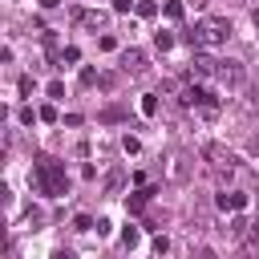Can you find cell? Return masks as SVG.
<instances>
[{"label": "cell", "mask_w": 259, "mask_h": 259, "mask_svg": "<svg viewBox=\"0 0 259 259\" xmlns=\"http://www.w3.org/2000/svg\"><path fill=\"white\" fill-rule=\"evenodd\" d=\"M227 36H231V20H223V16H202L182 40H186L190 49H219V45H227Z\"/></svg>", "instance_id": "1"}, {"label": "cell", "mask_w": 259, "mask_h": 259, "mask_svg": "<svg viewBox=\"0 0 259 259\" xmlns=\"http://www.w3.org/2000/svg\"><path fill=\"white\" fill-rule=\"evenodd\" d=\"M32 182H36L40 194H53V198H61V194L69 190V178H65V170H61L53 158H36V166H32Z\"/></svg>", "instance_id": "2"}, {"label": "cell", "mask_w": 259, "mask_h": 259, "mask_svg": "<svg viewBox=\"0 0 259 259\" xmlns=\"http://www.w3.org/2000/svg\"><path fill=\"white\" fill-rule=\"evenodd\" d=\"M202 158H206V166H210V174H214L219 182H227V178L235 174V154L223 150L219 142H206V146H202Z\"/></svg>", "instance_id": "3"}, {"label": "cell", "mask_w": 259, "mask_h": 259, "mask_svg": "<svg viewBox=\"0 0 259 259\" xmlns=\"http://www.w3.org/2000/svg\"><path fill=\"white\" fill-rule=\"evenodd\" d=\"M178 101H182L186 109H190V105H198L202 113H214V109H219V97H214L210 89H202V85H186V89L178 93Z\"/></svg>", "instance_id": "4"}, {"label": "cell", "mask_w": 259, "mask_h": 259, "mask_svg": "<svg viewBox=\"0 0 259 259\" xmlns=\"http://www.w3.org/2000/svg\"><path fill=\"white\" fill-rule=\"evenodd\" d=\"M214 77H219V81H223L227 89H239V85L247 81V69H243V61H219Z\"/></svg>", "instance_id": "5"}, {"label": "cell", "mask_w": 259, "mask_h": 259, "mask_svg": "<svg viewBox=\"0 0 259 259\" xmlns=\"http://www.w3.org/2000/svg\"><path fill=\"white\" fill-rule=\"evenodd\" d=\"M121 69L125 73H146V53L142 49H125L121 53Z\"/></svg>", "instance_id": "6"}, {"label": "cell", "mask_w": 259, "mask_h": 259, "mask_svg": "<svg viewBox=\"0 0 259 259\" xmlns=\"http://www.w3.org/2000/svg\"><path fill=\"white\" fill-rule=\"evenodd\" d=\"M219 206H223V210H243V206H247V194H243V190H223V194H219Z\"/></svg>", "instance_id": "7"}, {"label": "cell", "mask_w": 259, "mask_h": 259, "mask_svg": "<svg viewBox=\"0 0 259 259\" xmlns=\"http://www.w3.org/2000/svg\"><path fill=\"white\" fill-rule=\"evenodd\" d=\"M247 231H251V223H247L243 214H235V219H231V235H235V239H247Z\"/></svg>", "instance_id": "8"}, {"label": "cell", "mask_w": 259, "mask_h": 259, "mask_svg": "<svg viewBox=\"0 0 259 259\" xmlns=\"http://www.w3.org/2000/svg\"><path fill=\"white\" fill-rule=\"evenodd\" d=\"M154 49H158V53H170V49H174V36H170V32H154Z\"/></svg>", "instance_id": "9"}, {"label": "cell", "mask_w": 259, "mask_h": 259, "mask_svg": "<svg viewBox=\"0 0 259 259\" xmlns=\"http://www.w3.org/2000/svg\"><path fill=\"white\" fill-rule=\"evenodd\" d=\"M134 12H138L142 20H150V16L158 12V4H154V0H138V8H134Z\"/></svg>", "instance_id": "10"}, {"label": "cell", "mask_w": 259, "mask_h": 259, "mask_svg": "<svg viewBox=\"0 0 259 259\" xmlns=\"http://www.w3.org/2000/svg\"><path fill=\"white\" fill-rule=\"evenodd\" d=\"M182 12H186L182 0H166V16H170V20H182Z\"/></svg>", "instance_id": "11"}, {"label": "cell", "mask_w": 259, "mask_h": 259, "mask_svg": "<svg viewBox=\"0 0 259 259\" xmlns=\"http://www.w3.org/2000/svg\"><path fill=\"white\" fill-rule=\"evenodd\" d=\"M142 113H146V117H154V113H158V97H154V93H146V97H142Z\"/></svg>", "instance_id": "12"}, {"label": "cell", "mask_w": 259, "mask_h": 259, "mask_svg": "<svg viewBox=\"0 0 259 259\" xmlns=\"http://www.w3.org/2000/svg\"><path fill=\"white\" fill-rule=\"evenodd\" d=\"M61 61H69V65H77V61H81V49H77V45H65V53H61Z\"/></svg>", "instance_id": "13"}, {"label": "cell", "mask_w": 259, "mask_h": 259, "mask_svg": "<svg viewBox=\"0 0 259 259\" xmlns=\"http://www.w3.org/2000/svg\"><path fill=\"white\" fill-rule=\"evenodd\" d=\"M121 178H125V174H121V170H109V178H105V190H109V194H113V190H117V186H121Z\"/></svg>", "instance_id": "14"}, {"label": "cell", "mask_w": 259, "mask_h": 259, "mask_svg": "<svg viewBox=\"0 0 259 259\" xmlns=\"http://www.w3.org/2000/svg\"><path fill=\"white\" fill-rule=\"evenodd\" d=\"M138 239H142V231H138V227H125V231H121V243H125V247H134Z\"/></svg>", "instance_id": "15"}, {"label": "cell", "mask_w": 259, "mask_h": 259, "mask_svg": "<svg viewBox=\"0 0 259 259\" xmlns=\"http://www.w3.org/2000/svg\"><path fill=\"white\" fill-rule=\"evenodd\" d=\"M36 113H40V121H57V105H40Z\"/></svg>", "instance_id": "16"}, {"label": "cell", "mask_w": 259, "mask_h": 259, "mask_svg": "<svg viewBox=\"0 0 259 259\" xmlns=\"http://www.w3.org/2000/svg\"><path fill=\"white\" fill-rule=\"evenodd\" d=\"M121 146H125V154H138V150H142V142H138V138H130V134L121 138Z\"/></svg>", "instance_id": "17"}, {"label": "cell", "mask_w": 259, "mask_h": 259, "mask_svg": "<svg viewBox=\"0 0 259 259\" xmlns=\"http://www.w3.org/2000/svg\"><path fill=\"white\" fill-rule=\"evenodd\" d=\"M73 227H77V231H89V227H93V219H89V214H77V219H73Z\"/></svg>", "instance_id": "18"}, {"label": "cell", "mask_w": 259, "mask_h": 259, "mask_svg": "<svg viewBox=\"0 0 259 259\" xmlns=\"http://www.w3.org/2000/svg\"><path fill=\"white\" fill-rule=\"evenodd\" d=\"M154 251H158V255H166V251H170V239H166V235H158V239H154Z\"/></svg>", "instance_id": "19"}, {"label": "cell", "mask_w": 259, "mask_h": 259, "mask_svg": "<svg viewBox=\"0 0 259 259\" xmlns=\"http://www.w3.org/2000/svg\"><path fill=\"white\" fill-rule=\"evenodd\" d=\"M130 8H138V0H113V12H130Z\"/></svg>", "instance_id": "20"}, {"label": "cell", "mask_w": 259, "mask_h": 259, "mask_svg": "<svg viewBox=\"0 0 259 259\" xmlns=\"http://www.w3.org/2000/svg\"><path fill=\"white\" fill-rule=\"evenodd\" d=\"M247 243H251V247H259V219L251 223V231H247Z\"/></svg>", "instance_id": "21"}, {"label": "cell", "mask_w": 259, "mask_h": 259, "mask_svg": "<svg viewBox=\"0 0 259 259\" xmlns=\"http://www.w3.org/2000/svg\"><path fill=\"white\" fill-rule=\"evenodd\" d=\"M81 85H97V73L93 69H81Z\"/></svg>", "instance_id": "22"}, {"label": "cell", "mask_w": 259, "mask_h": 259, "mask_svg": "<svg viewBox=\"0 0 259 259\" xmlns=\"http://www.w3.org/2000/svg\"><path fill=\"white\" fill-rule=\"evenodd\" d=\"M36 117H40V113H32V109H28V105H24V109H20V121H24V125H32V121H36Z\"/></svg>", "instance_id": "23"}, {"label": "cell", "mask_w": 259, "mask_h": 259, "mask_svg": "<svg viewBox=\"0 0 259 259\" xmlns=\"http://www.w3.org/2000/svg\"><path fill=\"white\" fill-rule=\"evenodd\" d=\"M198 259H214V251H206V247H202V251H198Z\"/></svg>", "instance_id": "24"}, {"label": "cell", "mask_w": 259, "mask_h": 259, "mask_svg": "<svg viewBox=\"0 0 259 259\" xmlns=\"http://www.w3.org/2000/svg\"><path fill=\"white\" fill-rule=\"evenodd\" d=\"M57 4H61V0H40V8H57Z\"/></svg>", "instance_id": "25"}, {"label": "cell", "mask_w": 259, "mask_h": 259, "mask_svg": "<svg viewBox=\"0 0 259 259\" xmlns=\"http://www.w3.org/2000/svg\"><path fill=\"white\" fill-rule=\"evenodd\" d=\"M53 259H73V255L69 251H53Z\"/></svg>", "instance_id": "26"}, {"label": "cell", "mask_w": 259, "mask_h": 259, "mask_svg": "<svg viewBox=\"0 0 259 259\" xmlns=\"http://www.w3.org/2000/svg\"><path fill=\"white\" fill-rule=\"evenodd\" d=\"M190 4H194V8H206V0H190Z\"/></svg>", "instance_id": "27"}, {"label": "cell", "mask_w": 259, "mask_h": 259, "mask_svg": "<svg viewBox=\"0 0 259 259\" xmlns=\"http://www.w3.org/2000/svg\"><path fill=\"white\" fill-rule=\"evenodd\" d=\"M251 259H259V255H251Z\"/></svg>", "instance_id": "28"}]
</instances>
